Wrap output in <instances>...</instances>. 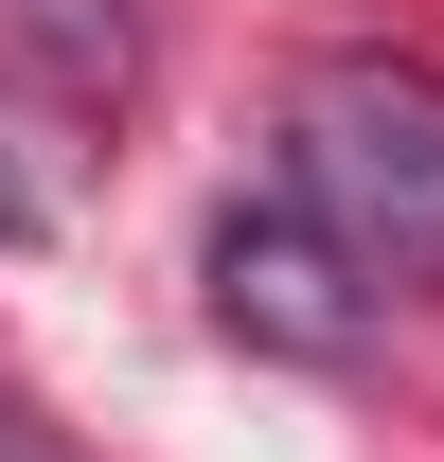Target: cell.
I'll return each mask as SVG.
<instances>
[{
	"instance_id": "3957f363",
	"label": "cell",
	"mask_w": 444,
	"mask_h": 462,
	"mask_svg": "<svg viewBox=\"0 0 444 462\" xmlns=\"http://www.w3.org/2000/svg\"><path fill=\"white\" fill-rule=\"evenodd\" d=\"M0 89L107 125L125 89H143V18H125V0H0Z\"/></svg>"
},
{
	"instance_id": "5b68a950",
	"label": "cell",
	"mask_w": 444,
	"mask_h": 462,
	"mask_svg": "<svg viewBox=\"0 0 444 462\" xmlns=\"http://www.w3.org/2000/svg\"><path fill=\"white\" fill-rule=\"evenodd\" d=\"M0 231H36V196H18V178H0Z\"/></svg>"
},
{
	"instance_id": "7a4b0ae2",
	"label": "cell",
	"mask_w": 444,
	"mask_h": 462,
	"mask_svg": "<svg viewBox=\"0 0 444 462\" xmlns=\"http://www.w3.org/2000/svg\"><path fill=\"white\" fill-rule=\"evenodd\" d=\"M214 320L249 356H302V374H338V356L374 338V285H356V249H338L302 196H249V214H214Z\"/></svg>"
},
{
	"instance_id": "6da1fadb",
	"label": "cell",
	"mask_w": 444,
	"mask_h": 462,
	"mask_svg": "<svg viewBox=\"0 0 444 462\" xmlns=\"http://www.w3.org/2000/svg\"><path fill=\"white\" fill-rule=\"evenodd\" d=\"M284 161H302V214L356 249V285H444V71L427 54H302Z\"/></svg>"
},
{
	"instance_id": "277c9868",
	"label": "cell",
	"mask_w": 444,
	"mask_h": 462,
	"mask_svg": "<svg viewBox=\"0 0 444 462\" xmlns=\"http://www.w3.org/2000/svg\"><path fill=\"white\" fill-rule=\"evenodd\" d=\"M0 462H71V445H54V427H36L18 392H0Z\"/></svg>"
}]
</instances>
